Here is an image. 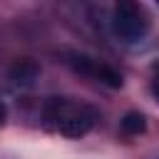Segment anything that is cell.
<instances>
[{"label":"cell","instance_id":"obj_1","mask_svg":"<svg viewBox=\"0 0 159 159\" xmlns=\"http://www.w3.org/2000/svg\"><path fill=\"white\" fill-rule=\"evenodd\" d=\"M97 122V112L77 99L70 97H50L42 107V124L62 137L80 139L84 137Z\"/></svg>","mask_w":159,"mask_h":159},{"label":"cell","instance_id":"obj_2","mask_svg":"<svg viewBox=\"0 0 159 159\" xmlns=\"http://www.w3.org/2000/svg\"><path fill=\"white\" fill-rule=\"evenodd\" d=\"M109 25H112L114 37L132 45V42H139V40L147 37V32L152 27V20H149L144 5H139L134 0H122V2L114 5Z\"/></svg>","mask_w":159,"mask_h":159},{"label":"cell","instance_id":"obj_3","mask_svg":"<svg viewBox=\"0 0 159 159\" xmlns=\"http://www.w3.org/2000/svg\"><path fill=\"white\" fill-rule=\"evenodd\" d=\"M65 62L75 72H80L84 77H92V80H97V82H102L107 87H122V82H124L122 75L112 65H107V62H102V60H97L92 55H84V52H65Z\"/></svg>","mask_w":159,"mask_h":159},{"label":"cell","instance_id":"obj_4","mask_svg":"<svg viewBox=\"0 0 159 159\" xmlns=\"http://www.w3.org/2000/svg\"><path fill=\"white\" fill-rule=\"evenodd\" d=\"M37 75H40V67L32 60H20V62H15L10 67V80L15 84H20V87H32Z\"/></svg>","mask_w":159,"mask_h":159},{"label":"cell","instance_id":"obj_5","mask_svg":"<svg viewBox=\"0 0 159 159\" xmlns=\"http://www.w3.org/2000/svg\"><path fill=\"white\" fill-rule=\"evenodd\" d=\"M119 127H122V134L137 137V134H142V132L147 129V119H144V114H139V112H127Z\"/></svg>","mask_w":159,"mask_h":159},{"label":"cell","instance_id":"obj_6","mask_svg":"<svg viewBox=\"0 0 159 159\" xmlns=\"http://www.w3.org/2000/svg\"><path fill=\"white\" fill-rule=\"evenodd\" d=\"M152 94H154V99L159 102V62L152 65Z\"/></svg>","mask_w":159,"mask_h":159},{"label":"cell","instance_id":"obj_7","mask_svg":"<svg viewBox=\"0 0 159 159\" xmlns=\"http://www.w3.org/2000/svg\"><path fill=\"white\" fill-rule=\"evenodd\" d=\"M5 117H7V109H5V104L0 102V127L5 124Z\"/></svg>","mask_w":159,"mask_h":159}]
</instances>
